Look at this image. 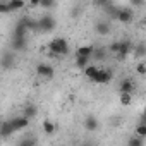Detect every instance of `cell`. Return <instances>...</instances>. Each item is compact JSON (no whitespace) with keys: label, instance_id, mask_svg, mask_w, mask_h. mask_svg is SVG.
Wrapping results in <instances>:
<instances>
[{"label":"cell","instance_id":"obj_1","mask_svg":"<svg viewBox=\"0 0 146 146\" xmlns=\"http://www.w3.org/2000/svg\"><path fill=\"white\" fill-rule=\"evenodd\" d=\"M48 50L52 55H67L69 53V43L65 38H53L48 43Z\"/></svg>","mask_w":146,"mask_h":146},{"label":"cell","instance_id":"obj_2","mask_svg":"<svg viewBox=\"0 0 146 146\" xmlns=\"http://www.w3.org/2000/svg\"><path fill=\"white\" fill-rule=\"evenodd\" d=\"M55 26H57V21H55V17L50 16V14H45V16H41V17L38 19V29H40V31L50 33V31L55 29Z\"/></svg>","mask_w":146,"mask_h":146},{"label":"cell","instance_id":"obj_3","mask_svg":"<svg viewBox=\"0 0 146 146\" xmlns=\"http://www.w3.org/2000/svg\"><path fill=\"white\" fill-rule=\"evenodd\" d=\"M36 74H38L40 78L50 81V79H53V76H55V69H53L52 65H48V64H38V65H36Z\"/></svg>","mask_w":146,"mask_h":146},{"label":"cell","instance_id":"obj_4","mask_svg":"<svg viewBox=\"0 0 146 146\" xmlns=\"http://www.w3.org/2000/svg\"><path fill=\"white\" fill-rule=\"evenodd\" d=\"M112 78H113V72H112L110 69H100V70L96 72V76L93 78L91 83H96V84H107V83L112 81Z\"/></svg>","mask_w":146,"mask_h":146},{"label":"cell","instance_id":"obj_5","mask_svg":"<svg viewBox=\"0 0 146 146\" xmlns=\"http://www.w3.org/2000/svg\"><path fill=\"white\" fill-rule=\"evenodd\" d=\"M132 19H134V12H132L131 7H119L117 21H120V23H124V24H129Z\"/></svg>","mask_w":146,"mask_h":146},{"label":"cell","instance_id":"obj_6","mask_svg":"<svg viewBox=\"0 0 146 146\" xmlns=\"http://www.w3.org/2000/svg\"><path fill=\"white\" fill-rule=\"evenodd\" d=\"M29 120H31V119H28L26 115H21V117H14L11 122H12L14 131H16V132H19V131H23V129H26V127L29 125Z\"/></svg>","mask_w":146,"mask_h":146},{"label":"cell","instance_id":"obj_7","mask_svg":"<svg viewBox=\"0 0 146 146\" xmlns=\"http://www.w3.org/2000/svg\"><path fill=\"white\" fill-rule=\"evenodd\" d=\"M132 50H134V46L131 45V41H129V40H122V41H120V50H119V53H117V58H119V60H124Z\"/></svg>","mask_w":146,"mask_h":146},{"label":"cell","instance_id":"obj_8","mask_svg":"<svg viewBox=\"0 0 146 146\" xmlns=\"http://www.w3.org/2000/svg\"><path fill=\"white\" fill-rule=\"evenodd\" d=\"M95 31H96V35H100V36H107V35L112 31V24H110L108 21H98V23L95 24Z\"/></svg>","mask_w":146,"mask_h":146},{"label":"cell","instance_id":"obj_9","mask_svg":"<svg viewBox=\"0 0 146 146\" xmlns=\"http://www.w3.org/2000/svg\"><path fill=\"white\" fill-rule=\"evenodd\" d=\"M84 127H86V131L95 132V131H98L100 122H98V119H96L95 115H88V117L84 119Z\"/></svg>","mask_w":146,"mask_h":146},{"label":"cell","instance_id":"obj_10","mask_svg":"<svg viewBox=\"0 0 146 146\" xmlns=\"http://www.w3.org/2000/svg\"><path fill=\"white\" fill-rule=\"evenodd\" d=\"M11 67H14V52H5L2 57V69L9 70Z\"/></svg>","mask_w":146,"mask_h":146},{"label":"cell","instance_id":"obj_11","mask_svg":"<svg viewBox=\"0 0 146 146\" xmlns=\"http://www.w3.org/2000/svg\"><path fill=\"white\" fill-rule=\"evenodd\" d=\"M28 46V40L26 38H14L12 36V50L14 52H23Z\"/></svg>","mask_w":146,"mask_h":146},{"label":"cell","instance_id":"obj_12","mask_svg":"<svg viewBox=\"0 0 146 146\" xmlns=\"http://www.w3.org/2000/svg\"><path fill=\"white\" fill-rule=\"evenodd\" d=\"M0 132H2V137H4V139H7L12 132H16L14 127H12V122H11V120H4V122H2V127H0Z\"/></svg>","mask_w":146,"mask_h":146},{"label":"cell","instance_id":"obj_13","mask_svg":"<svg viewBox=\"0 0 146 146\" xmlns=\"http://www.w3.org/2000/svg\"><path fill=\"white\" fill-rule=\"evenodd\" d=\"M28 31H29V29H28L21 21H17V24L14 26V38H26Z\"/></svg>","mask_w":146,"mask_h":146},{"label":"cell","instance_id":"obj_14","mask_svg":"<svg viewBox=\"0 0 146 146\" xmlns=\"http://www.w3.org/2000/svg\"><path fill=\"white\" fill-rule=\"evenodd\" d=\"M119 90H120V93H132V91H134V83H132V79H129V78L122 79Z\"/></svg>","mask_w":146,"mask_h":146},{"label":"cell","instance_id":"obj_15","mask_svg":"<svg viewBox=\"0 0 146 146\" xmlns=\"http://www.w3.org/2000/svg\"><path fill=\"white\" fill-rule=\"evenodd\" d=\"M100 70V67L96 65V64H90V65H86L84 67V76L90 79V81H93V78L96 76V72Z\"/></svg>","mask_w":146,"mask_h":146},{"label":"cell","instance_id":"obj_16","mask_svg":"<svg viewBox=\"0 0 146 146\" xmlns=\"http://www.w3.org/2000/svg\"><path fill=\"white\" fill-rule=\"evenodd\" d=\"M93 52H95V46L93 45H83L76 50V55H84V57H93Z\"/></svg>","mask_w":146,"mask_h":146},{"label":"cell","instance_id":"obj_17","mask_svg":"<svg viewBox=\"0 0 146 146\" xmlns=\"http://www.w3.org/2000/svg\"><path fill=\"white\" fill-rule=\"evenodd\" d=\"M19 21H21L29 31H31V29H38V21H35L33 17H28V16H26V17H21Z\"/></svg>","mask_w":146,"mask_h":146},{"label":"cell","instance_id":"obj_18","mask_svg":"<svg viewBox=\"0 0 146 146\" xmlns=\"http://www.w3.org/2000/svg\"><path fill=\"white\" fill-rule=\"evenodd\" d=\"M90 58L91 57H84V55H76V67L84 70L86 65H90Z\"/></svg>","mask_w":146,"mask_h":146},{"label":"cell","instance_id":"obj_19","mask_svg":"<svg viewBox=\"0 0 146 146\" xmlns=\"http://www.w3.org/2000/svg\"><path fill=\"white\" fill-rule=\"evenodd\" d=\"M55 131H57V125L52 122V120H43V132L45 134H48V136H52V134H55Z\"/></svg>","mask_w":146,"mask_h":146},{"label":"cell","instance_id":"obj_20","mask_svg":"<svg viewBox=\"0 0 146 146\" xmlns=\"http://www.w3.org/2000/svg\"><path fill=\"white\" fill-rule=\"evenodd\" d=\"M36 113H38V108H36L33 103H28V105L24 107V115H26L28 119H35Z\"/></svg>","mask_w":146,"mask_h":146},{"label":"cell","instance_id":"obj_21","mask_svg":"<svg viewBox=\"0 0 146 146\" xmlns=\"http://www.w3.org/2000/svg\"><path fill=\"white\" fill-rule=\"evenodd\" d=\"M107 52H108V48H95L93 58H95L96 62H100V60H103V58L107 57Z\"/></svg>","mask_w":146,"mask_h":146},{"label":"cell","instance_id":"obj_22","mask_svg":"<svg viewBox=\"0 0 146 146\" xmlns=\"http://www.w3.org/2000/svg\"><path fill=\"white\" fill-rule=\"evenodd\" d=\"M120 103L124 107H129L132 103V93H120Z\"/></svg>","mask_w":146,"mask_h":146},{"label":"cell","instance_id":"obj_23","mask_svg":"<svg viewBox=\"0 0 146 146\" xmlns=\"http://www.w3.org/2000/svg\"><path fill=\"white\" fill-rule=\"evenodd\" d=\"M137 136H141V137H146V122L144 120H141L137 125H136V131H134Z\"/></svg>","mask_w":146,"mask_h":146},{"label":"cell","instance_id":"obj_24","mask_svg":"<svg viewBox=\"0 0 146 146\" xmlns=\"http://www.w3.org/2000/svg\"><path fill=\"white\" fill-rule=\"evenodd\" d=\"M134 55H136V57H144V55H146V45H144V43L136 45V46H134Z\"/></svg>","mask_w":146,"mask_h":146},{"label":"cell","instance_id":"obj_25","mask_svg":"<svg viewBox=\"0 0 146 146\" xmlns=\"http://www.w3.org/2000/svg\"><path fill=\"white\" fill-rule=\"evenodd\" d=\"M9 5L12 11H21V9H24V0H11Z\"/></svg>","mask_w":146,"mask_h":146},{"label":"cell","instance_id":"obj_26","mask_svg":"<svg viewBox=\"0 0 146 146\" xmlns=\"http://www.w3.org/2000/svg\"><path fill=\"white\" fill-rule=\"evenodd\" d=\"M55 5H57V0H41L40 2L41 9H53Z\"/></svg>","mask_w":146,"mask_h":146},{"label":"cell","instance_id":"obj_27","mask_svg":"<svg viewBox=\"0 0 146 146\" xmlns=\"http://www.w3.org/2000/svg\"><path fill=\"white\" fill-rule=\"evenodd\" d=\"M143 139H144V137H141V136H137V134H136L134 137H131V139H129V143H127V144H129V146H141V144H143Z\"/></svg>","mask_w":146,"mask_h":146},{"label":"cell","instance_id":"obj_28","mask_svg":"<svg viewBox=\"0 0 146 146\" xmlns=\"http://www.w3.org/2000/svg\"><path fill=\"white\" fill-rule=\"evenodd\" d=\"M119 50H120V41H112L110 45H108V52L110 53H119Z\"/></svg>","mask_w":146,"mask_h":146},{"label":"cell","instance_id":"obj_29","mask_svg":"<svg viewBox=\"0 0 146 146\" xmlns=\"http://www.w3.org/2000/svg\"><path fill=\"white\" fill-rule=\"evenodd\" d=\"M36 144V139H23V141H19V146H35Z\"/></svg>","mask_w":146,"mask_h":146},{"label":"cell","instance_id":"obj_30","mask_svg":"<svg viewBox=\"0 0 146 146\" xmlns=\"http://www.w3.org/2000/svg\"><path fill=\"white\" fill-rule=\"evenodd\" d=\"M108 4H112L110 0H95V5H96V7H100V9H105Z\"/></svg>","mask_w":146,"mask_h":146},{"label":"cell","instance_id":"obj_31","mask_svg":"<svg viewBox=\"0 0 146 146\" xmlns=\"http://www.w3.org/2000/svg\"><path fill=\"white\" fill-rule=\"evenodd\" d=\"M11 11H12V9H11L9 4H5V2L0 4V12H2V14H7V12H11Z\"/></svg>","mask_w":146,"mask_h":146},{"label":"cell","instance_id":"obj_32","mask_svg":"<svg viewBox=\"0 0 146 146\" xmlns=\"http://www.w3.org/2000/svg\"><path fill=\"white\" fill-rule=\"evenodd\" d=\"M136 70H137V74L143 76V74H146V65H144V64H137V65H136Z\"/></svg>","mask_w":146,"mask_h":146},{"label":"cell","instance_id":"obj_33","mask_svg":"<svg viewBox=\"0 0 146 146\" xmlns=\"http://www.w3.org/2000/svg\"><path fill=\"white\" fill-rule=\"evenodd\" d=\"M129 2H131V5H132V7H143L146 0H129Z\"/></svg>","mask_w":146,"mask_h":146},{"label":"cell","instance_id":"obj_34","mask_svg":"<svg viewBox=\"0 0 146 146\" xmlns=\"http://www.w3.org/2000/svg\"><path fill=\"white\" fill-rule=\"evenodd\" d=\"M40 2H41V0H29V4H31L33 7H36V5H40Z\"/></svg>","mask_w":146,"mask_h":146},{"label":"cell","instance_id":"obj_35","mask_svg":"<svg viewBox=\"0 0 146 146\" xmlns=\"http://www.w3.org/2000/svg\"><path fill=\"white\" fill-rule=\"evenodd\" d=\"M143 115H144V117H146V107H144V110H143Z\"/></svg>","mask_w":146,"mask_h":146},{"label":"cell","instance_id":"obj_36","mask_svg":"<svg viewBox=\"0 0 146 146\" xmlns=\"http://www.w3.org/2000/svg\"><path fill=\"white\" fill-rule=\"evenodd\" d=\"M143 23H144V28H146V19H144V21H143Z\"/></svg>","mask_w":146,"mask_h":146}]
</instances>
